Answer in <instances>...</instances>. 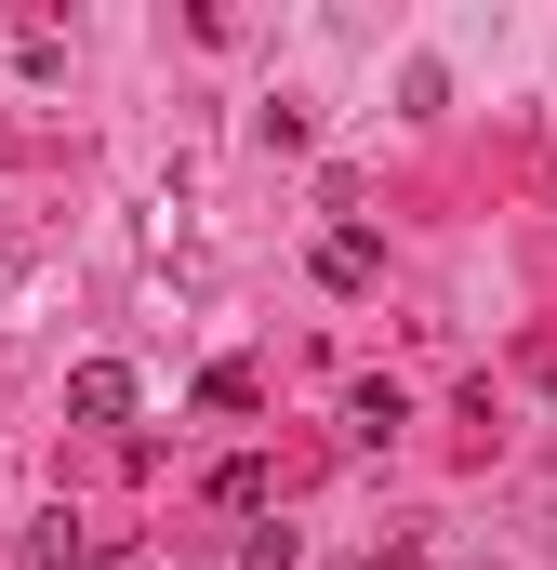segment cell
<instances>
[{"label": "cell", "mask_w": 557, "mask_h": 570, "mask_svg": "<svg viewBox=\"0 0 557 570\" xmlns=\"http://www.w3.org/2000/svg\"><path fill=\"white\" fill-rule=\"evenodd\" d=\"M67 412H80V425H134V372H120V358H80V372H67Z\"/></svg>", "instance_id": "cell-1"}, {"label": "cell", "mask_w": 557, "mask_h": 570, "mask_svg": "<svg viewBox=\"0 0 557 570\" xmlns=\"http://www.w3.org/2000/svg\"><path fill=\"white\" fill-rule=\"evenodd\" d=\"M372 266H385V253H372L359 226H332V239H319V279H332V292H372Z\"/></svg>", "instance_id": "cell-2"}, {"label": "cell", "mask_w": 557, "mask_h": 570, "mask_svg": "<svg viewBox=\"0 0 557 570\" xmlns=\"http://www.w3.org/2000/svg\"><path fill=\"white\" fill-rule=\"evenodd\" d=\"M199 399H213V412H253V399H266V372H253V358H213V372H199Z\"/></svg>", "instance_id": "cell-3"}, {"label": "cell", "mask_w": 557, "mask_h": 570, "mask_svg": "<svg viewBox=\"0 0 557 570\" xmlns=\"http://www.w3.org/2000/svg\"><path fill=\"white\" fill-rule=\"evenodd\" d=\"M266 491H278V478L253 464V451H240V464H213V504H240V518H266Z\"/></svg>", "instance_id": "cell-4"}, {"label": "cell", "mask_w": 557, "mask_h": 570, "mask_svg": "<svg viewBox=\"0 0 557 570\" xmlns=\"http://www.w3.org/2000/svg\"><path fill=\"white\" fill-rule=\"evenodd\" d=\"M345 425H359V438H399L412 412H399V385H359V399H345Z\"/></svg>", "instance_id": "cell-5"}, {"label": "cell", "mask_w": 557, "mask_h": 570, "mask_svg": "<svg viewBox=\"0 0 557 570\" xmlns=\"http://www.w3.org/2000/svg\"><path fill=\"white\" fill-rule=\"evenodd\" d=\"M240 570H292V531H253V544H240Z\"/></svg>", "instance_id": "cell-6"}, {"label": "cell", "mask_w": 557, "mask_h": 570, "mask_svg": "<svg viewBox=\"0 0 557 570\" xmlns=\"http://www.w3.org/2000/svg\"><path fill=\"white\" fill-rule=\"evenodd\" d=\"M372 570H412V558H372Z\"/></svg>", "instance_id": "cell-7"}]
</instances>
